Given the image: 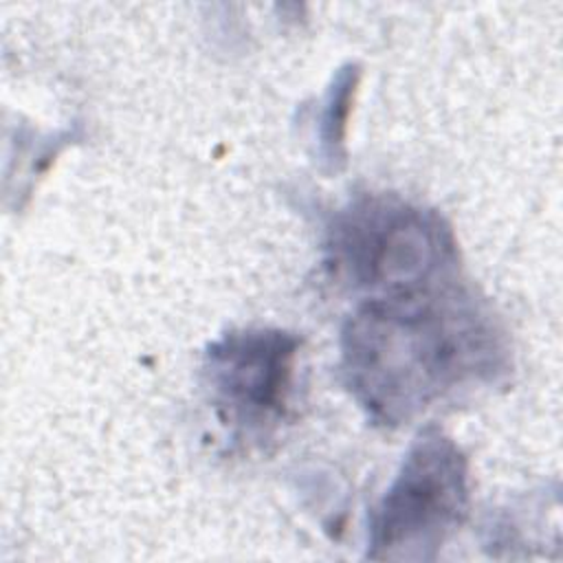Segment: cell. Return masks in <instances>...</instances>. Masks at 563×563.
Segmentation results:
<instances>
[{
	"instance_id": "6da1fadb",
	"label": "cell",
	"mask_w": 563,
	"mask_h": 563,
	"mask_svg": "<svg viewBox=\"0 0 563 563\" xmlns=\"http://www.w3.org/2000/svg\"><path fill=\"white\" fill-rule=\"evenodd\" d=\"M506 361L493 314L449 286L372 297L341 336L345 383L383 424H402L457 389L495 380Z\"/></svg>"
},
{
	"instance_id": "7a4b0ae2",
	"label": "cell",
	"mask_w": 563,
	"mask_h": 563,
	"mask_svg": "<svg viewBox=\"0 0 563 563\" xmlns=\"http://www.w3.org/2000/svg\"><path fill=\"white\" fill-rule=\"evenodd\" d=\"M330 264L372 297L438 286L455 266V242L444 220L387 196H369L341 211L328 238Z\"/></svg>"
},
{
	"instance_id": "3957f363",
	"label": "cell",
	"mask_w": 563,
	"mask_h": 563,
	"mask_svg": "<svg viewBox=\"0 0 563 563\" xmlns=\"http://www.w3.org/2000/svg\"><path fill=\"white\" fill-rule=\"evenodd\" d=\"M466 460L451 438L424 431L372 510L367 556L378 561L433 559L462 523L468 504Z\"/></svg>"
},
{
	"instance_id": "277c9868",
	"label": "cell",
	"mask_w": 563,
	"mask_h": 563,
	"mask_svg": "<svg viewBox=\"0 0 563 563\" xmlns=\"http://www.w3.org/2000/svg\"><path fill=\"white\" fill-rule=\"evenodd\" d=\"M299 341L282 330L231 332L207 352L205 374L220 418L238 431L264 433L286 413Z\"/></svg>"
}]
</instances>
